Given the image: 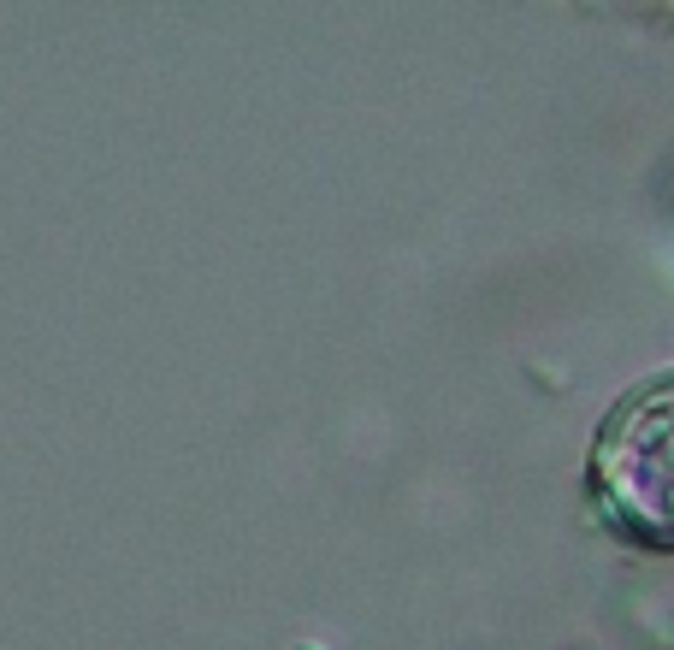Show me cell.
Listing matches in <instances>:
<instances>
[{
    "mask_svg": "<svg viewBox=\"0 0 674 650\" xmlns=\"http://www.w3.org/2000/svg\"><path fill=\"white\" fill-rule=\"evenodd\" d=\"M598 479L651 544H674V373L609 414L598 438Z\"/></svg>",
    "mask_w": 674,
    "mask_h": 650,
    "instance_id": "obj_1",
    "label": "cell"
}]
</instances>
